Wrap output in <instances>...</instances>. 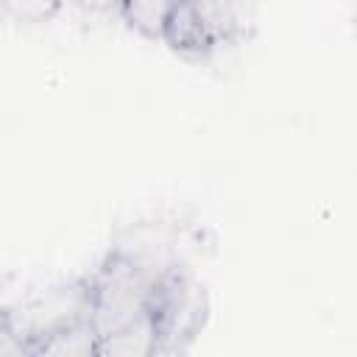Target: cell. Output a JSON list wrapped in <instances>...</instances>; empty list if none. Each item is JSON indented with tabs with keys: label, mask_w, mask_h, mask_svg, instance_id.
Here are the masks:
<instances>
[{
	"label": "cell",
	"mask_w": 357,
	"mask_h": 357,
	"mask_svg": "<svg viewBox=\"0 0 357 357\" xmlns=\"http://www.w3.org/2000/svg\"><path fill=\"white\" fill-rule=\"evenodd\" d=\"M176 0H123L120 17L145 39H162L165 20Z\"/></svg>",
	"instance_id": "cell-8"
},
{
	"label": "cell",
	"mask_w": 357,
	"mask_h": 357,
	"mask_svg": "<svg viewBox=\"0 0 357 357\" xmlns=\"http://www.w3.org/2000/svg\"><path fill=\"white\" fill-rule=\"evenodd\" d=\"M98 329L92 321L70 324L47 337H42L31 354L36 357H98Z\"/></svg>",
	"instance_id": "cell-7"
},
{
	"label": "cell",
	"mask_w": 357,
	"mask_h": 357,
	"mask_svg": "<svg viewBox=\"0 0 357 357\" xmlns=\"http://www.w3.org/2000/svg\"><path fill=\"white\" fill-rule=\"evenodd\" d=\"M162 42L184 56V59H192V61H204L212 56L215 45L195 11V6L190 0H176L167 20H165V28H162Z\"/></svg>",
	"instance_id": "cell-4"
},
{
	"label": "cell",
	"mask_w": 357,
	"mask_h": 357,
	"mask_svg": "<svg viewBox=\"0 0 357 357\" xmlns=\"http://www.w3.org/2000/svg\"><path fill=\"white\" fill-rule=\"evenodd\" d=\"M148 312L156 326L153 357L184 354L209 321V290L192 268L176 262L159 276Z\"/></svg>",
	"instance_id": "cell-1"
},
{
	"label": "cell",
	"mask_w": 357,
	"mask_h": 357,
	"mask_svg": "<svg viewBox=\"0 0 357 357\" xmlns=\"http://www.w3.org/2000/svg\"><path fill=\"white\" fill-rule=\"evenodd\" d=\"M212 39L215 47L237 45L251 31V3L248 0H190Z\"/></svg>",
	"instance_id": "cell-5"
},
{
	"label": "cell",
	"mask_w": 357,
	"mask_h": 357,
	"mask_svg": "<svg viewBox=\"0 0 357 357\" xmlns=\"http://www.w3.org/2000/svg\"><path fill=\"white\" fill-rule=\"evenodd\" d=\"M31 354V346L14 332V326L0 315V357H25Z\"/></svg>",
	"instance_id": "cell-10"
},
{
	"label": "cell",
	"mask_w": 357,
	"mask_h": 357,
	"mask_svg": "<svg viewBox=\"0 0 357 357\" xmlns=\"http://www.w3.org/2000/svg\"><path fill=\"white\" fill-rule=\"evenodd\" d=\"M61 0H0V14L14 22H47L56 17Z\"/></svg>",
	"instance_id": "cell-9"
},
{
	"label": "cell",
	"mask_w": 357,
	"mask_h": 357,
	"mask_svg": "<svg viewBox=\"0 0 357 357\" xmlns=\"http://www.w3.org/2000/svg\"><path fill=\"white\" fill-rule=\"evenodd\" d=\"M61 3H70L73 8H78V11H84V14L109 17V14H120V3H123V0H61Z\"/></svg>",
	"instance_id": "cell-11"
},
{
	"label": "cell",
	"mask_w": 357,
	"mask_h": 357,
	"mask_svg": "<svg viewBox=\"0 0 357 357\" xmlns=\"http://www.w3.org/2000/svg\"><path fill=\"white\" fill-rule=\"evenodd\" d=\"M156 354V326L151 312L137 315L134 321L100 335L98 357H153Z\"/></svg>",
	"instance_id": "cell-6"
},
{
	"label": "cell",
	"mask_w": 357,
	"mask_h": 357,
	"mask_svg": "<svg viewBox=\"0 0 357 357\" xmlns=\"http://www.w3.org/2000/svg\"><path fill=\"white\" fill-rule=\"evenodd\" d=\"M165 271L151 268L139 259H131L120 251H109L100 268L89 276L92 293V324L98 335H109L112 329L134 321L148 312L153 287Z\"/></svg>",
	"instance_id": "cell-2"
},
{
	"label": "cell",
	"mask_w": 357,
	"mask_h": 357,
	"mask_svg": "<svg viewBox=\"0 0 357 357\" xmlns=\"http://www.w3.org/2000/svg\"><path fill=\"white\" fill-rule=\"evenodd\" d=\"M3 315L33 351V346L42 337H47L70 324L92 321L89 279H73L59 287H50L11 310H3Z\"/></svg>",
	"instance_id": "cell-3"
},
{
	"label": "cell",
	"mask_w": 357,
	"mask_h": 357,
	"mask_svg": "<svg viewBox=\"0 0 357 357\" xmlns=\"http://www.w3.org/2000/svg\"><path fill=\"white\" fill-rule=\"evenodd\" d=\"M0 315H3V307H0Z\"/></svg>",
	"instance_id": "cell-12"
}]
</instances>
